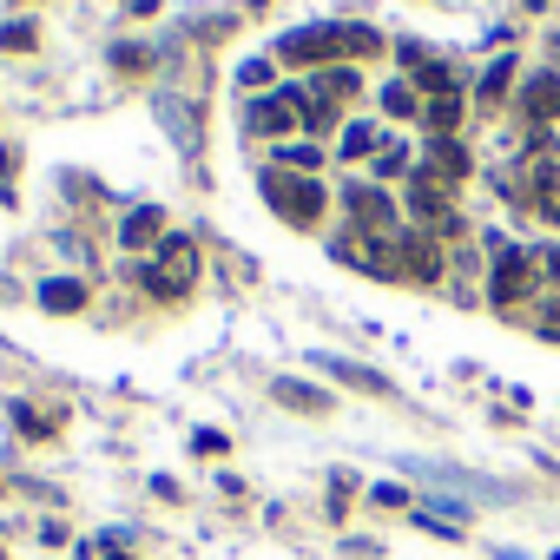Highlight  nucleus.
I'll return each instance as SVG.
<instances>
[{
  "instance_id": "obj_11",
  "label": "nucleus",
  "mask_w": 560,
  "mask_h": 560,
  "mask_svg": "<svg viewBox=\"0 0 560 560\" xmlns=\"http://www.w3.org/2000/svg\"><path fill=\"white\" fill-rule=\"evenodd\" d=\"M455 119H462V93H435V100H429V126H435V139H455Z\"/></svg>"
},
{
  "instance_id": "obj_8",
  "label": "nucleus",
  "mask_w": 560,
  "mask_h": 560,
  "mask_svg": "<svg viewBox=\"0 0 560 560\" xmlns=\"http://www.w3.org/2000/svg\"><path fill=\"white\" fill-rule=\"evenodd\" d=\"M429 172H435L442 185H462V178H468V152H462L455 139H435V145H429Z\"/></svg>"
},
{
  "instance_id": "obj_20",
  "label": "nucleus",
  "mask_w": 560,
  "mask_h": 560,
  "mask_svg": "<svg viewBox=\"0 0 560 560\" xmlns=\"http://www.w3.org/2000/svg\"><path fill=\"white\" fill-rule=\"evenodd\" d=\"M113 560H126V553H119V547H113Z\"/></svg>"
},
{
  "instance_id": "obj_3",
  "label": "nucleus",
  "mask_w": 560,
  "mask_h": 560,
  "mask_svg": "<svg viewBox=\"0 0 560 560\" xmlns=\"http://www.w3.org/2000/svg\"><path fill=\"white\" fill-rule=\"evenodd\" d=\"M409 211H416L422 224H435V231H442V224L455 231V205H448V185H442L435 172H416V178H409Z\"/></svg>"
},
{
  "instance_id": "obj_12",
  "label": "nucleus",
  "mask_w": 560,
  "mask_h": 560,
  "mask_svg": "<svg viewBox=\"0 0 560 560\" xmlns=\"http://www.w3.org/2000/svg\"><path fill=\"white\" fill-rule=\"evenodd\" d=\"M40 304H47V311H80V304H86V284H73V277H54V284L40 291Z\"/></svg>"
},
{
  "instance_id": "obj_15",
  "label": "nucleus",
  "mask_w": 560,
  "mask_h": 560,
  "mask_svg": "<svg viewBox=\"0 0 560 560\" xmlns=\"http://www.w3.org/2000/svg\"><path fill=\"white\" fill-rule=\"evenodd\" d=\"M402 172H409V152L402 145H383L376 152V178H402Z\"/></svg>"
},
{
  "instance_id": "obj_9",
  "label": "nucleus",
  "mask_w": 560,
  "mask_h": 560,
  "mask_svg": "<svg viewBox=\"0 0 560 560\" xmlns=\"http://www.w3.org/2000/svg\"><path fill=\"white\" fill-rule=\"evenodd\" d=\"M350 211H357V224H363V231H376V237H389V231H396V218H389V205H383L376 191H350Z\"/></svg>"
},
{
  "instance_id": "obj_17",
  "label": "nucleus",
  "mask_w": 560,
  "mask_h": 560,
  "mask_svg": "<svg viewBox=\"0 0 560 560\" xmlns=\"http://www.w3.org/2000/svg\"><path fill=\"white\" fill-rule=\"evenodd\" d=\"M508 73H514V60H501V67H488V80H481V100H501V86H508Z\"/></svg>"
},
{
  "instance_id": "obj_19",
  "label": "nucleus",
  "mask_w": 560,
  "mask_h": 560,
  "mask_svg": "<svg viewBox=\"0 0 560 560\" xmlns=\"http://www.w3.org/2000/svg\"><path fill=\"white\" fill-rule=\"evenodd\" d=\"M284 165H298V172H317V165H324V152H317V145H291V152H284Z\"/></svg>"
},
{
  "instance_id": "obj_1",
  "label": "nucleus",
  "mask_w": 560,
  "mask_h": 560,
  "mask_svg": "<svg viewBox=\"0 0 560 560\" xmlns=\"http://www.w3.org/2000/svg\"><path fill=\"white\" fill-rule=\"evenodd\" d=\"M264 198L284 211L291 224H317V211H324V191L311 178H284V172H264Z\"/></svg>"
},
{
  "instance_id": "obj_18",
  "label": "nucleus",
  "mask_w": 560,
  "mask_h": 560,
  "mask_svg": "<svg viewBox=\"0 0 560 560\" xmlns=\"http://www.w3.org/2000/svg\"><path fill=\"white\" fill-rule=\"evenodd\" d=\"M370 145H376L370 126H350V132H343V159H357V152H370Z\"/></svg>"
},
{
  "instance_id": "obj_16",
  "label": "nucleus",
  "mask_w": 560,
  "mask_h": 560,
  "mask_svg": "<svg viewBox=\"0 0 560 560\" xmlns=\"http://www.w3.org/2000/svg\"><path fill=\"white\" fill-rule=\"evenodd\" d=\"M152 237H159V218L152 211H132L126 218V244H152Z\"/></svg>"
},
{
  "instance_id": "obj_5",
  "label": "nucleus",
  "mask_w": 560,
  "mask_h": 560,
  "mask_svg": "<svg viewBox=\"0 0 560 560\" xmlns=\"http://www.w3.org/2000/svg\"><path fill=\"white\" fill-rule=\"evenodd\" d=\"M244 119H250V132H284V126L304 119V93H264Z\"/></svg>"
},
{
  "instance_id": "obj_2",
  "label": "nucleus",
  "mask_w": 560,
  "mask_h": 560,
  "mask_svg": "<svg viewBox=\"0 0 560 560\" xmlns=\"http://www.w3.org/2000/svg\"><path fill=\"white\" fill-rule=\"evenodd\" d=\"M330 54H343V27H298V34L277 40V60L284 67H317Z\"/></svg>"
},
{
  "instance_id": "obj_10",
  "label": "nucleus",
  "mask_w": 560,
  "mask_h": 560,
  "mask_svg": "<svg viewBox=\"0 0 560 560\" xmlns=\"http://www.w3.org/2000/svg\"><path fill=\"white\" fill-rule=\"evenodd\" d=\"M534 205H540L547 224H560V165H540L534 172Z\"/></svg>"
},
{
  "instance_id": "obj_7",
  "label": "nucleus",
  "mask_w": 560,
  "mask_h": 560,
  "mask_svg": "<svg viewBox=\"0 0 560 560\" xmlns=\"http://www.w3.org/2000/svg\"><path fill=\"white\" fill-rule=\"evenodd\" d=\"M396 257H409V277H416V284H435L442 250H435L429 237H402V244H396Z\"/></svg>"
},
{
  "instance_id": "obj_4",
  "label": "nucleus",
  "mask_w": 560,
  "mask_h": 560,
  "mask_svg": "<svg viewBox=\"0 0 560 560\" xmlns=\"http://www.w3.org/2000/svg\"><path fill=\"white\" fill-rule=\"evenodd\" d=\"M534 257L527 250H501V264H494V304H521L527 291H534Z\"/></svg>"
},
{
  "instance_id": "obj_13",
  "label": "nucleus",
  "mask_w": 560,
  "mask_h": 560,
  "mask_svg": "<svg viewBox=\"0 0 560 560\" xmlns=\"http://www.w3.org/2000/svg\"><path fill=\"white\" fill-rule=\"evenodd\" d=\"M277 402L311 409V416H324V409H330V396H324V389H311V383H277Z\"/></svg>"
},
{
  "instance_id": "obj_6",
  "label": "nucleus",
  "mask_w": 560,
  "mask_h": 560,
  "mask_svg": "<svg viewBox=\"0 0 560 560\" xmlns=\"http://www.w3.org/2000/svg\"><path fill=\"white\" fill-rule=\"evenodd\" d=\"M521 113H527V119H560V80H553V73L527 80V93H521Z\"/></svg>"
},
{
  "instance_id": "obj_14",
  "label": "nucleus",
  "mask_w": 560,
  "mask_h": 560,
  "mask_svg": "<svg viewBox=\"0 0 560 560\" xmlns=\"http://www.w3.org/2000/svg\"><path fill=\"white\" fill-rule=\"evenodd\" d=\"M383 113L409 119V113H416V86H402V80H396V86H383Z\"/></svg>"
}]
</instances>
